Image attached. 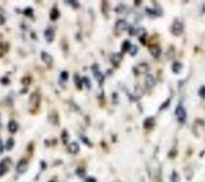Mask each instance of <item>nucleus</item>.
Returning <instances> with one entry per match:
<instances>
[{"label": "nucleus", "mask_w": 205, "mask_h": 182, "mask_svg": "<svg viewBox=\"0 0 205 182\" xmlns=\"http://www.w3.org/2000/svg\"><path fill=\"white\" fill-rule=\"evenodd\" d=\"M40 100H41V97L40 95L38 93H32L30 96L29 99V104L31 108L36 109L39 108V104H40Z\"/></svg>", "instance_id": "obj_1"}, {"label": "nucleus", "mask_w": 205, "mask_h": 182, "mask_svg": "<svg viewBox=\"0 0 205 182\" xmlns=\"http://www.w3.org/2000/svg\"><path fill=\"white\" fill-rule=\"evenodd\" d=\"M175 116H177L178 120L181 123H183L185 121L186 117H187V114H186V111L183 106L181 104L178 105L177 108L175 109Z\"/></svg>", "instance_id": "obj_2"}, {"label": "nucleus", "mask_w": 205, "mask_h": 182, "mask_svg": "<svg viewBox=\"0 0 205 182\" xmlns=\"http://www.w3.org/2000/svg\"><path fill=\"white\" fill-rule=\"evenodd\" d=\"M172 31L175 36H180L183 31V25L180 21H175L172 27Z\"/></svg>", "instance_id": "obj_3"}, {"label": "nucleus", "mask_w": 205, "mask_h": 182, "mask_svg": "<svg viewBox=\"0 0 205 182\" xmlns=\"http://www.w3.org/2000/svg\"><path fill=\"white\" fill-rule=\"evenodd\" d=\"M28 168V163L26 160H19V162L17 164L16 166V171L18 173L22 174L25 173Z\"/></svg>", "instance_id": "obj_4"}, {"label": "nucleus", "mask_w": 205, "mask_h": 182, "mask_svg": "<svg viewBox=\"0 0 205 182\" xmlns=\"http://www.w3.org/2000/svg\"><path fill=\"white\" fill-rule=\"evenodd\" d=\"M44 37L48 43H51L55 39V31L52 28H47L44 31Z\"/></svg>", "instance_id": "obj_5"}, {"label": "nucleus", "mask_w": 205, "mask_h": 182, "mask_svg": "<svg viewBox=\"0 0 205 182\" xmlns=\"http://www.w3.org/2000/svg\"><path fill=\"white\" fill-rule=\"evenodd\" d=\"M145 84L149 88H153L156 84V81H155V79L154 78V76L152 75H147L146 76V79H145Z\"/></svg>", "instance_id": "obj_6"}, {"label": "nucleus", "mask_w": 205, "mask_h": 182, "mask_svg": "<svg viewBox=\"0 0 205 182\" xmlns=\"http://www.w3.org/2000/svg\"><path fill=\"white\" fill-rule=\"evenodd\" d=\"M149 51L150 53H151V55H152L153 57H155V58H158L159 55H160L161 50L158 46H156V45H152V46H150L149 47Z\"/></svg>", "instance_id": "obj_7"}, {"label": "nucleus", "mask_w": 205, "mask_h": 182, "mask_svg": "<svg viewBox=\"0 0 205 182\" xmlns=\"http://www.w3.org/2000/svg\"><path fill=\"white\" fill-rule=\"evenodd\" d=\"M68 151L72 154H76L79 151V145L77 142H72L68 145Z\"/></svg>", "instance_id": "obj_8"}, {"label": "nucleus", "mask_w": 205, "mask_h": 182, "mask_svg": "<svg viewBox=\"0 0 205 182\" xmlns=\"http://www.w3.org/2000/svg\"><path fill=\"white\" fill-rule=\"evenodd\" d=\"M122 59L123 55L121 53H115V54H113L112 56H111V63H112L115 66H117V65L121 62Z\"/></svg>", "instance_id": "obj_9"}, {"label": "nucleus", "mask_w": 205, "mask_h": 182, "mask_svg": "<svg viewBox=\"0 0 205 182\" xmlns=\"http://www.w3.org/2000/svg\"><path fill=\"white\" fill-rule=\"evenodd\" d=\"M19 128V125L17 124L16 121H14V120H11L8 123V130L9 132L11 133H15L17 130Z\"/></svg>", "instance_id": "obj_10"}, {"label": "nucleus", "mask_w": 205, "mask_h": 182, "mask_svg": "<svg viewBox=\"0 0 205 182\" xmlns=\"http://www.w3.org/2000/svg\"><path fill=\"white\" fill-rule=\"evenodd\" d=\"M115 27H116L117 30H125L128 29V24L127 23V22L122 20L117 21Z\"/></svg>", "instance_id": "obj_11"}, {"label": "nucleus", "mask_w": 205, "mask_h": 182, "mask_svg": "<svg viewBox=\"0 0 205 182\" xmlns=\"http://www.w3.org/2000/svg\"><path fill=\"white\" fill-rule=\"evenodd\" d=\"M172 72H174L175 74H179L183 69V64L180 63V62H174L172 64Z\"/></svg>", "instance_id": "obj_12"}, {"label": "nucleus", "mask_w": 205, "mask_h": 182, "mask_svg": "<svg viewBox=\"0 0 205 182\" xmlns=\"http://www.w3.org/2000/svg\"><path fill=\"white\" fill-rule=\"evenodd\" d=\"M155 124V119L153 117H148L144 122V127L147 129L152 128Z\"/></svg>", "instance_id": "obj_13"}, {"label": "nucleus", "mask_w": 205, "mask_h": 182, "mask_svg": "<svg viewBox=\"0 0 205 182\" xmlns=\"http://www.w3.org/2000/svg\"><path fill=\"white\" fill-rule=\"evenodd\" d=\"M41 59L43 61L44 63H46V64H51L52 62L53 59L51 55L50 54H48L47 52H45V51L41 53Z\"/></svg>", "instance_id": "obj_14"}, {"label": "nucleus", "mask_w": 205, "mask_h": 182, "mask_svg": "<svg viewBox=\"0 0 205 182\" xmlns=\"http://www.w3.org/2000/svg\"><path fill=\"white\" fill-rule=\"evenodd\" d=\"M60 16V13L57 8L54 7V8L51 11L50 13V19L52 21H55V20H57L58 19V17Z\"/></svg>", "instance_id": "obj_15"}, {"label": "nucleus", "mask_w": 205, "mask_h": 182, "mask_svg": "<svg viewBox=\"0 0 205 182\" xmlns=\"http://www.w3.org/2000/svg\"><path fill=\"white\" fill-rule=\"evenodd\" d=\"M146 12L151 17H156L161 15L160 11L159 10H155V9H151L148 8V7H146Z\"/></svg>", "instance_id": "obj_16"}, {"label": "nucleus", "mask_w": 205, "mask_h": 182, "mask_svg": "<svg viewBox=\"0 0 205 182\" xmlns=\"http://www.w3.org/2000/svg\"><path fill=\"white\" fill-rule=\"evenodd\" d=\"M137 73H146L148 71V65L146 64H140L136 67Z\"/></svg>", "instance_id": "obj_17"}, {"label": "nucleus", "mask_w": 205, "mask_h": 182, "mask_svg": "<svg viewBox=\"0 0 205 182\" xmlns=\"http://www.w3.org/2000/svg\"><path fill=\"white\" fill-rule=\"evenodd\" d=\"M74 82H75V86L77 87L78 88L82 89V87H83V80L78 75H75V76H74Z\"/></svg>", "instance_id": "obj_18"}, {"label": "nucleus", "mask_w": 205, "mask_h": 182, "mask_svg": "<svg viewBox=\"0 0 205 182\" xmlns=\"http://www.w3.org/2000/svg\"><path fill=\"white\" fill-rule=\"evenodd\" d=\"M94 77L95 80H97L98 82L102 84L103 83V80H104V77H103V75L100 72V71H97V72H94Z\"/></svg>", "instance_id": "obj_19"}, {"label": "nucleus", "mask_w": 205, "mask_h": 182, "mask_svg": "<svg viewBox=\"0 0 205 182\" xmlns=\"http://www.w3.org/2000/svg\"><path fill=\"white\" fill-rule=\"evenodd\" d=\"M131 46H132V45L131 44L130 41H128V40H125V41L123 43L122 47H121V48H122V51L123 52H128V51H130Z\"/></svg>", "instance_id": "obj_20"}, {"label": "nucleus", "mask_w": 205, "mask_h": 182, "mask_svg": "<svg viewBox=\"0 0 205 182\" xmlns=\"http://www.w3.org/2000/svg\"><path fill=\"white\" fill-rule=\"evenodd\" d=\"M14 146V140L12 137H10L6 141V149L7 151H10L11 149H13Z\"/></svg>", "instance_id": "obj_21"}, {"label": "nucleus", "mask_w": 205, "mask_h": 182, "mask_svg": "<svg viewBox=\"0 0 205 182\" xmlns=\"http://www.w3.org/2000/svg\"><path fill=\"white\" fill-rule=\"evenodd\" d=\"M11 159H9V158H5V159H3V160H2V163H1V165L4 167V168H6V170L7 171L9 168L11 167Z\"/></svg>", "instance_id": "obj_22"}, {"label": "nucleus", "mask_w": 205, "mask_h": 182, "mask_svg": "<svg viewBox=\"0 0 205 182\" xmlns=\"http://www.w3.org/2000/svg\"><path fill=\"white\" fill-rule=\"evenodd\" d=\"M171 181H172V182H180V175H179L175 171L172 172V176H171Z\"/></svg>", "instance_id": "obj_23"}, {"label": "nucleus", "mask_w": 205, "mask_h": 182, "mask_svg": "<svg viewBox=\"0 0 205 182\" xmlns=\"http://www.w3.org/2000/svg\"><path fill=\"white\" fill-rule=\"evenodd\" d=\"M68 138H69L68 137V133H67V132L66 131V130H64L61 135V139H62V141H63V143H64V144H66L67 143V141H68Z\"/></svg>", "instance_id": "obj_24"}, {"label": "nucleus", "mask_w": 205, "mask_h": 182, "mask_svg": "<svg viewBox=\"0 0 205 182\" xmlns=\"http://www.w3.org/2000/svg\"><path fill=\"white\" fill-rule=\"evenodd\" d=\"M60 78H61V80H63V81H64V82H66L67 80H68V78H69V75H68V72H62L61 74H60Z\"/></svg>", "instance_id": "obj_25"}, {"label": "nucleus", "mask_w": 205, "mask_h": 182, "mask_svg": "<svg viewBox=\"0 0 205 182\" xmlns=\"http://www.w3.org/2000/svg\"><path fill=\"white\" fill-rule=\"evenodd\" d=\"M137 51H138V47H137V46H136V45H132L131 47L130 51H129V52H130L131 55H136Z\"/></svg>", "instance_id": "obj_26"}, {"label": "nucleus", "mask_w": 205, "mask_h": 182, "mask_svg": "<svg viewBox=\"0 0 205 182\" xmlns=\"http://www.w3.org/2000/svg\"><path fill=\"white\" fill-rule=\"evenodd\" d=\"M198 93L200 95V96L202 98V99H205V86H202L200 88Z\"/></svg>", "instance_id": "obj_27"}, {"label": "nucleus", "mask_w": 205, "mask_h": 182, "mask_svg": "<svg viewBox=\"0 0 205 182\" xmlns=\"http://www.w3.org/2000/svg\"><path fill=\"white\" fill-rule=\"evenodd\" d=\"M24 14L27 15V16L32 17L33 16V10L31 8H27L24 11Z\"/></svg>", "instance_id": "obj_28"}, {"label": "nucleus", "mask_w": 205, "mask_h": 182, "mask_svg": "<svg viewBox=\"0 0 205 182\" xmlns=\"http://www.w3.org/2000/svg\"><path fill=\"white\" fill-rule=\"evenodd\" d=\"M169 104H170V99H167L166 101L163 104L161 105L160 108V110H164V109H165L166 108H167L168 106H169Z\"/></svg>", "instance_id": "obj_29"}, {"label": "nucleus", "mask_w": 205, "mask_h": 182, "mask_svg": "<svg viewBox=\"0 0 205 182\" xmlns=\"http://www.w3.org/2000/svg\"><path fill=\"white\" fill-rule=\"evenodd\" d=\"M82 80H83V83H85L87 87L88 88H91V81H90V80H89L88 78L83 77Z\"/></svg>", "instance_id": "obj_30"}, {"label": "nucleus", "mask_w": 205, "mask_h": 182, "mask_svg": "<svg viewBox=\"0 0 205 182\" xmlns=\"http://www.w3.org/2000/svg\"><path fill=\"white\" fill-rule=\"evenodd\" d=\"M1 83L3 84V85H7V84L10 83V80H9L7 77L4 76V77H3L1 79Z\"/></svg>", "instance_id": "obj_31"}, {"label": "nucleus", "mask_w": 205, "mask_h": 182, "mask_svg": "<svg viewBox=\"0 0 205 182\" xmlns=\"http://www.w3.org/2000/svg\"><path fill=\"white\" fill-rule=\"evenodd\" d=\"M6 172V168L3 167L1 164H0V177H2L3 174L5 173Z\"/></svg>", "instance_id": "obj_32"}, {"label": "nucleus", "mask_w": 205, "mask_h": 182, "mask_svg": "<svg viewBox=\"0 0 205 182\" xmlns=\"http://www.w3.org/2000/svg\"><path fill=\"white\" fill-rule=\"evenodd\" d=\"M85 182H97V181H96V179L94 178V177H87L86 179H85Z\"/></svg>", "instance_id": "obj_33"}, {"label": "nucleus", "mask_w": 205, "mask_h": 182, "mask_svg": "<svg viewBox=\"0 0 205 182\" xmlns=\"http://www.w3.org/2000/svg\"><path fill=\"white\" fill-rule=\"evenodd\" d=\"M4 151V144H3V141L0 140V154H2Z\"/></svg>", "instance_id": "obj_34"}, {"label": "nucleus", "mask_w": 205, "mask_h": 182, "mask_svg": "<svg viewBox=\"0 0 205 182\" xmlns=\"http://www.w3.org/2000/svg\"><path fill=\"white\" fill-rule=\"evenodd\" d=\"M5 22H6V20H5V18H4V16L2 15H0V25L4 24Z\"/></svg>", "instance_id": "obj_35"}, {"label": "nucleus", "mask_w": 205, "mask_h": 182, "mask_svg": "<svg viewBox=\"0 0 205 182\" xmlns=\"http://www.w3.org/2000/svg\"><path fill=\"white\" fill-rule=\"evenodd\" d=\"M0 120H1V116H0Z\"/></svg>", "instance_id": "obj_36"}]
</instances>
